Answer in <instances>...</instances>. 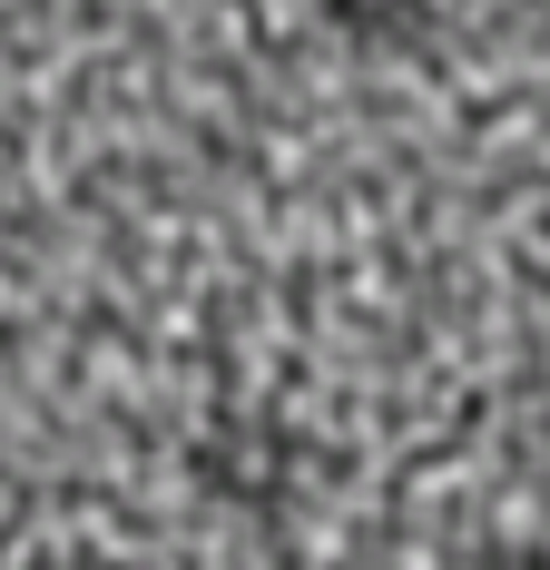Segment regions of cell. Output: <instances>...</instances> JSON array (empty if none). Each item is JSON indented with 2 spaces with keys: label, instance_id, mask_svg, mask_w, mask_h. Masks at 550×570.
<instances>
[{
  "label": "cell",
  "instance_id": "6da1fadb",
  "mask_svg": "<svg viewBox=\"0 0 550 570\" xmlns=\"http://www.w3.org/2000/svg\"><path fill=\"white\" fill-rule=\"evenodd\" d=\"M315 10H325L354 50H403V40H423L442 20V0H315Z\"/></svg>",
  "mask_w": 550,
  "mask_h": 570
},
{
  "label": "cell",
  "instance_id": "3957f363",
  "mask_svg": "<svg viewBox=\"0 0 550 570\" xmlns=\"http://www.w3.org/2000/svg\"><path fill=\"white\" fill-rule=\"evenodd\" d=\"M511 570H521V561H511Z\"/></svg>",
  "mask_w": 550,
  "mask_h": 570
},
{
  "label": "cell",
  "instance_id": "7a4b0ae2",
  "mask_svg": "<svg viewBox=\"0 0 550 570\" xmlns=\"http://www.w3.org/2000/svg\"><path fill=\"white\" fill-rule=\"evenodd\" d=\"M541 295H550V227H541Z\"/></svg>",
  "mask_w": 550,
  "mask_h": 570
}]
</instances>
